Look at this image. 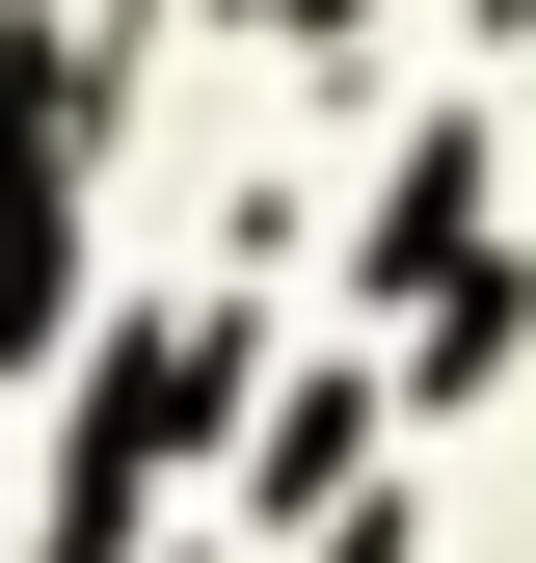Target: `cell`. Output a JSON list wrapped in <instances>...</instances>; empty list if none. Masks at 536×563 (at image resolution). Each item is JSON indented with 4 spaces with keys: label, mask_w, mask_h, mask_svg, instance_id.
I'll return each instance as SVG.
<instances>
[{
    "label": "cell",
    "mask_w": 536,
    "mask_h": 563,
    "mask_svg": "<svg viewBox=\"0 0 536 563\" xmlns=\"http://www.w3.org/2000/svg\"><path fill=\"white\" fill-rule=\"evenodd\" d=\"M81 162H108V27H0V376L54 349V216H81Z\"/></svg>",
    "instance_id": "obj_1"
},
{
    "label": "cell",
    "mask_w": 536,
    "mask_h": 563,
    "mask_svg": "<svg viewBox=\"0 0 536 563\" xmlns=\"http://www.w3.org/2000/svg\"><path fill=\"white\" fill-rule=\"evenodd\" d=\"M215 402H242V296H161V322L108 349V402H81V456H54V563H108V537H134V483H161L188 430H215Z\"/></svg>",
    "instance_id": "obj_2"
},
{
    "label": "cell",
    "mask_w": 536,
    "mask_h": 563,
    "mask_svg": "<svg viewBox=\"0 0 536 563\" xmlns=\"http://www.w3.org/2000/svg\"><path fill=\"white\" fill-rule=\"evenodd\" d=\"M349 456H376V376H295V402H268V456H242V537L349 510Z\"/></svg>",
    "instance_id": "obj_3"
},
{
    "label": "cell",
    "mask_w": 536,
    "mask_h": 563,
    "mask_svg": "<svg viewBox=\"0 0 536 563\" xmlns=\"http://www.w3.org/2000/svg\"><path fill=\"white\" fill-rule=\"evenodd\" d=\"M510 322H536V268H456L429 349H402V402H483V376H510Z\"/></svg>",
    "instance_id": "obj_4"
},
{
    "label": "cell",
    "mask_w": 536,
    "mask_h": 563,
    "mask_svg": "<svg viewBox=\"0 0 536 563\" xmlns=\"http://www.w3.org/2000/svg\"><path fill=\"white\" fill-rule=\"evenodd\" d=\"M242 27H349V0H242Z\"/></svg>",
    "instance_id": "obj_5"
}]
</instances>
